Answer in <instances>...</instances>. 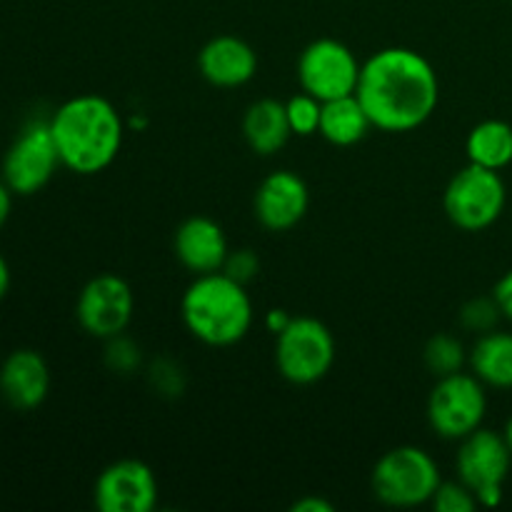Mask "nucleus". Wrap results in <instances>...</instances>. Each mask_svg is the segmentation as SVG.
Wrapping results in <instances>:
<instances>
[{
  "instance_id": "5701e85b",
  "label": "nucleus",
  "mask_w": 512,
  "mask_h": 512,
  "mask_svg": "<svg viewBox=\"0 0 512 512\" xmlns=\"http://www.w3.org/2000/svg\"><path fill=\"white\" fill-rule=\"evenodd\" d=\"M500 318H503V313H500V305L495 303L493 295L490 298H473L460 308V325L475 335L498 328Z\"/></svg>"
},
{
  "instance_id": "423d86ee",
  "label": "nucleus",
  "mask_w": 512,
  "mask_h": 512,
  "mask_svg": "<svg viewBox=\"0 0 512 512\" xmlns=\"http://www.w3.org/2000/svg\"><path fill=\"white\" fill-rule=\"evenodd\" d=\"M335 363V338L318 318L300 315L275 335V365L293 385H313L330 373Z\"/></svg>"
},
{
  "instance_id": "f8f14e48",
  "label": "nucleus",
  "mask_w": 512,
  "mask_h": 512,
  "mask_svg": "<svg viewBox=\"0 0 512 512\" xmlns=\"http://www.w3.org/2000/svg\"><path fill=\"white\" fill-rule=\"evenodd\" d=\"M93 498L100 512H150L158 505V478L143 460H118L98 475Z\"/></svg>"
},
{
  "instance_id": "9d476101",
  "label": "nucleus",
  "mask_w": 512,
  "mask_h": 512,
  "mask_svg": "<svg viewBox=\"0 0 512 512\" xmlns=\"http://www.w3.org/2000/svg\"><path fill=\"white\" fill-rule=\"evenodd\" d=\"M58 145L50 123H30L20 130L3 160V180L13 195H33L43 190L60 168Z\"/></svg>"
},
{
  "instance_id": "9b49d317",
  "label": "nucleus",
  "mask_w": 512,
  "mask_h": 512,
  "mask_svg": "<svg viewBox=\"0 0 512 512\" xmlns=\"http://www.w3.org/2000/svg\"><path fill=\"white\" fill-rule=\"evenodd\" d=\"M135 298L130 285L120 275L103 273L95 275L80 290L75 303V318L80 328L98 340H110L125 333L133 320Z\"/></svg>"
},
{
  "instance_id": "f257e3e1",
  "label": "nucleus",
  "mask_w": 512,
  "mask_h": 512,
  "mask_svg": "<svg viewBox=\"0 0 512 512\" xmlns=\"http://www.w3.org/2000/svg\"><path fill=\"white\" fill-rule=\"evenodd\" d=\"M355 95L373 128L410 133L438 108L440 80L430 60L418 50L383 48L360 68Z\"/></svg>"
},
{
  "instance_id": "7ed1b4c3",
  "label": "nucleus",
  "mask_w": 512,
  "mask_h": 512,
  "mask_svg": "<svg viewBox=\"0 0 512 512\" xmlns=\"http://www.w3.org/2000/svg\"><path fill=\"white\" fill-rule=\"evenodd\" d=\"M180 315L195 340L210 348H230L248 335L253 303L243 283L218 270L195 275L180 300Z\"/></svg>"
},
{
  "instance_id": "6e6552de",
  "label": "nucleus",
  "mask_w": 512,
  "mask_h": 512,
  "mask_svg": "<svg viewBox=\"0 0 512 512\" xmlns=\"http://www.w3.org/2000/svg\"><path fill=\"white\" fill-rule=\"evenodd\" d=\"M488 415V393L473 373H453L438 378L428 398V423L445 440H463L483 428Z\"/></svg>"
},
{
  "instance_id": "20e7f679",
  "label": "nucleus",
  "mask_w": 512,
  "mask_h": 512,
  "mask_svg": "<svg viewBox=\"0 0 512 512\" xmlns=\"http://www.w3.org/2000/svg\"><path fill=\"white\" fill-rule=\"evenodd\" d=\"M440 468L433 455L415 445H398L375 463L373 485L375 498L388 508H418L433 500L440 488Z\"/></svg>"
},
{
  "instance_id": "412c9836",
  "label": "nucleus",
  "mask_w": 512,
  "mask_h": 512,
  "mask_svg": "<svg viewBox=\"0 0 512 512\" xmlns=\"http://www.w3.org/2000/svg\"><path fill=\"white\" fill-rule=\"evenodd\" d=\"M423 360L425 368H428L435 378H445V375H453L463 370V365L468 363V353H465L463 343H460L455 335L438 333L425 343Z\"/></svg>"
},
{
  "instance_id": "2eb2a0df",
  "label": "nucleus",
  "mask_w": 512,
  "mask_h": 512,
  "mask_svg": "<svg viewBox=\"0 0 512 512\" xmlns=\"http://www.w3.org/2000/svg\"><path fill=\"white\" fill-rule=\"evenodd\" d=\"M198 70L215 88H240L258 73V53L238 35H218L200 48Z\"/></svg>"
},
{
  "instance_id": "b1692460",
  "label": "nucleus",
  "mask_w": 512,
  "mask_h": 512,
  "mask_svg": "<svg viewBox=\"0 0 512 512\" xmlns=\"http://www.w3.org/2000/svg\"><path fill=\"white\" fill-rule=\"evenodd\" d=\"M430 505H433L435 512H473L480 508L473 490L460 483V480L458 483H440Z\"/></svg>"
},
{
  "instance_id": "f03ea898",
  "label": "nucleus",
  "mask_w": 512,
  "mask_h": 512,
  "mask_svg": "<svg viewBox=\"0 0 512 512\" xmlns=\"http://www.w3.org/2000/svg\"><path fill=\"white\" fill-rule=\"evenodd\" d=\"M48 123L60 163L78 175L103 173L123 148V115L103 95L85 93L65 100Z\"/></svg>"
},
{
  "instance_id": "473e14b6",
  "label": "nucleus",
  "mask_w": 512,
  "mask_h": 512,
  "mask_svg": "<svg viewBox=\"0 0 512 512\" xmlns=\"http://www.w3.org/2000/svg\"><path fill=\"white\" fill-rule=\"evenodd\" d=\"M503 435H505V440H508V445H510V450H512V415L508 418V423H505Z\"/></svg>"
},
{
  "instance_id": "2f4dec72",
  "label": "nucleus",
  "mask_w": 512,
  "mask_h": 512,
  "mask_svg": "<svg viewBox=\"0 0 512 512\" xmlns=\"http://www.w3.org/2000/svg\"><path fill=\"white\" fill-rule=\"evenodd\" d=\"M8 288H10V268H8V260H5L3 253H0V300L5 298Z\"/></svg>"
},
{
  "instance_id": "0eeeda50",
  "label": "nucleus",
  "mask_w": 512,
  "mask_h": 512,
  "mask_svg": "<svg viewBox=\"0 0 512 512\" xmlns=\"http://www.w3.org/2000/svg\"><path fill=\"white\" fill-rule=\"evenodd\" d=\"M512 468V450L503 433L478 428L460 440L455 470L458 480L468 485L480 508H498Z\"/></svg>"
},
{
  "instance_id": "c85d7f7f",
  "label": "nucleus",
  "mask_w": 512,
  "mask_h": 512,
  "mask_svg": "<svg viewBox=\"0 0 512 512\" xmlns=\"http://www.w3.org/2000/svg\"><path fill=\"white\" fill-rule=\"evenodd\" d=\"M293 512H333L335 505L328 503V500L323 498H315V495H305V498L295 500L293 508H290Z\"/></svg>"
},
{
  "instance_id": "f3484780",
  "label": "nucleus",
  "mask_w": 512,
  "mask_h": 512,
  "mask_svg": "<svg viewBox=\"0 0 512 512\" xmlns=\"http://www.w3.org/2000/svg\"><path fill=\"white\" fill-rule=\"evenodd\" d=\"M243 135L248 148L263 158L283 150L293 135L285 103L275 98L255 100L243 115Z\"/></svg>"
},
{
  "instance_id": "a878e982",
  "label": "nucleus",
  "mask_w": 512,
  "mask_h": 512,
  "mask_svg": "<svg viewBox=\"0 0 512 512\" xmlns=\"http://www.w3.org/2000/svg\"><path fill=\"white\" fill-rule=\"evenodd\" d=\"M258 270H260L258 255L248 248L228 253V260H225V265H223V273H228L230 278H235L238 283H243V285H248L250 280L258 275Z\"/></svg>"
},
{
  "instance_id": "1a4fd4ad",
  "label": "nucleus",
  "mask_w": 512,
  "mask_h": 512,
  "mask_svg": "<svg viewBox=\"0 0 512 512\" xmlns=\"http://www.w3.org/2000/svg\"><path fill=\"white\" fill-rule=\"evenodd\" d=\"M360 68L353 50L335 38L313 40L298 58L300 88L320 103L355 95Z\"/></svg>"
},
{
  "instance_id": "7c9ffc66",
  "label": "nucleus",
  "mask_w": 512,
  "mask_h": 512,
  "mask_svg": "<svg viewBox=\"0 0 512 512\" xmlns=\"http://www.w3.org/2000/svg\"><path fill=\"white\" fill-rule=\"evenodd\" d=\"M10 208H13V190L5 185V180H0V228L8 223Z\"/></svg>"
},
{
  "instance_id": "a211bd4d",
  "label": "nucleus",
  "mask_w": 512,
  "mask_h": 512,
  "mask_svg": "<svg viewBox=\"0 0 512 512\" xmlns=\"http://www.w3.org/2000/svg\"><path fill=\"white\" fill-rule=\"evenodd\" d=\"M468 365L475 378L485 388H512V333H500L498 328L478 335L468 353Z\"/></svg>"
},
{
  "instance_id": "39448f33",
  "label": "nucleus",
  "mask_w": 512,
  "mask_h": 512,
  "mask_svg": "<svg viewBox=\"0 0 512 512\" xmlns=\"http://www.w3.org/2000/svg\"><path fill=\"white\" fill-rule=\"evenodd\" d=\"M508 205V188L498 170L468 163L450 178L443 208L450 223L465 233H480L500 220Z\"/></svg>"
},
{
  "instance_id": "aec40b11",
  "label": "nucleus",
  "mask_w": 512,
  "mask_h": 512,
  "mask_svg": "<svg viewBox=\"0 0 512 512\" xmlns=\"http://www.w3.org/2000/svg\"><path fill=\"white\" fill-rule=\"evenodd\" d=\"M465 153L468 163L500 173L512 163V125L498 118L483 120L468 133Z\"/></svg>"
},
{
  "instance_id": "4468645a",
  "label": "nucleus",
  "mask_w": 512,
  "mask_h": 512,
  "mask_svg": "<svg viewBox=\"0 0 512 512\" xmlns=\"http://www.w3.org/2000/svg\"><path fill=\"white\" fill-rule=\"evenodd\" d=\"M173 253L185 270L193 275H208L223 270L230 248L223 228L213 218L193 215L175 230Z\"/></svg>"
},
{
  "instance_id": "c756f323",
  "label": "nucleus",
  "mask_w": 512,
  "mask_h": 512,
  "mask_svg": "<svg viewBox=\"0 0 512 512\" xmlns=\"http://www.w3.org/2000/svg\"><path fill=\"white\" fill-rule=\"evenodd\" d=\"M290 320H293V318H290L285 310H270L268 318H265V328H268L273 335H278L280 330H283L285 325L290 323Z\"/></svg>"
},
{
  "instance_id": "cd10ccee",
  "label": "nucleus",
  "mask_w": 512,
  "mask_h": 512,
  "mask_svg": "<svg viewBox=\"0 0 512 512\" xmlns=\"http://www.w3.org/2000/svg\"><path fill=\"white\" fill-rule=\"evenodd\" d=\"M493 298H495V303L500 305V313H503V318H508L512 323V268L498 280V283H495Z\"/></svg>"
},
{
  "instance_id": "4be33fe9",
  "label": "nucleus",
  "mask_w": 512,
  "mask_h": 512,
  "mask_svg": "<svg viewBox=\"0 0 512 512\" xmlns=\"http://www.w3.org/2000/svg\"><path fill=\"white\" fill-rule=\"evenodd\" d=\"M285 110H288L290 130L293 135H300V138H308V135H315L320 128V113H323V103L318 98H313L310 93H300L295 98H290L285 103Z\"/></svg>"
},
{
  "instance_id": "6ab92c4d",
  "label": "nucleus",
  "mask_w": 512,
  "mask_h": 512,
  "mask_svg": "<svg viewBox=\"0 0 512 512\" xmlns=\"http://www.w3.org/2000/svg\"><path fill=\"white\" fill-rule=\"evenodd\" d=\"M370 128H373V123H370L368 113L360 105L358 95H345V98L325 100L323 103L318 133L330 145L348 148V145L360 143Z\"/></svg>"
},
{
  "instance_id": "bb28decb",
  "label": "nucleus",
  "mask_w": 512,
  "mask_h": 512,
  "mask_svg": "<svg viewBox=\"0 0 512 512\" xmlns=\"http://www.w3.org/2000/svg\"><path fill=\"white\" fill-rule=\"evenodd\" d=\"M150 383L158 393L163 395H180L183 393V373H180L178 365H173L170 360H160L150 370Z\"/></svg>"
},
{
  "instance_id": "ddd939ff",
  "label": "nucleus",
  "mask_w": 512,
  "mask_h": 512,
  "mask_svg": "<svg viewBox=\"0 0 512 512\" xmlns=\"http://www.w3.org/2000/svg\"><path fill=\"white\" fill-rule=\"evenodd\" d=\"M310 193L305 180L293 170H275L258 185L253 198L255 218L273 233H285L305 218Z\"/></svg>"
},
{
  "instance_id": "393cba45",
  "label": "nucleus",
  "mask_w": 512,
  "mask_h": 512,
  "mask_svg": "<svg viewBox=\"0 0 512 512\" xmlns=\"http://www.w3.org/2000/svg\"><path fill=\"white\" fill-rule=\"evenodd\" d=\"M108 348H105V363L113 373L130 375L140 365V350L133 340L125 338L123 333L115 335V338L105 340Z\"/></svg>"
},
{
  "instance_id": "dca6fc26",
  "label": "nucleus",
  "mask_w": 512,
  "mask_h": 512,
  "mask_svg": "<svg viewBox=\"0 0 512 512\" xmlns=\"http://www.w3.org/2000/svg\"><path fill=\"white\" fill-rule=\"evenodd\" d=\"M50 390L48 363L35 350H15L0 365V395L15 410H35Z\"/></svg>"
}]
</instances>
